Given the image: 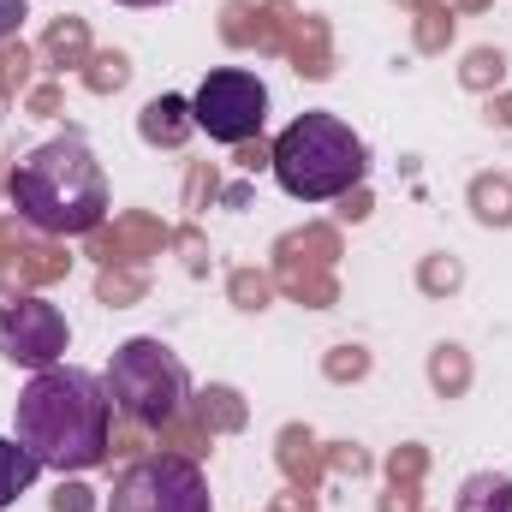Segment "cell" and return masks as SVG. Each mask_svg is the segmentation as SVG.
Segmentation results:
<instances>
[{
    "instance_id": "10",
    "label": "cell",
    "mask_w": 512,
    "mask_h": 512,
    "mask_svg": "<svg viewBox=\"0 0 512 512\" xmlns=\"http://www.w3.org/2000/svg\"><path fill=\"white\" fill-rule=\"evenodd\" d=\"M453 512H512V477L507 471H477L459 483Z\"/></svg>"
},
{
    "instance_id": "2",
    "label": "cell",
    "mask_w": 512,
    "mask_h": 512,
    "mask_svg": "<svg viewBox=\"0 0 512 512\" xmlns=\"http://www.w3.org/2000/svg\"><path fill=\"white\" fill-rule=\"evenodd\" d=\"M12 209L54 239H84L108 221V173L78 131H60L12 161Z\"/></svg>"
},
{
    "instance_id": "9",
    "label": "cell",
    "mask_w": 512,
    "mask_h": 512,
    "mask_svg": "<svg viewBox=\"0 0 512 512\" xmlns=\"http://www.w3.org/2000/svg\"><path fill=\"white\" fill-rule=\"evenodd\" d=\"M42 477V465H36V453L18 441V435H0V512L12 507L30 483Z\"/></svg>"
},
{
    "instance_id": "8",
    "label": "cell",
    "mask_w": 512,
    "mask_h": 512,
    "mask_svg": "<svg viewBox=\"0 0 512 512\" xmlns=\"http://www.w3.org/2000/svg\"><path fill=\"white\" fill-rule=\"evenodd\" d=\"M137 131H143V143H185L191 131H197V120H191V102L185 96H155L149 108H143V120H137Z\"/></svg>"
},
{
    "instance_id": "1",
    "label": "cell",
    "mask_w": 512,
    "mask_h": 512,
    "mask_svg": "<svg viewBox=\"0 0 512 512\" xmlns=\"http://www.w3.org/2000/svg\"><path fill=\"white\" fill-rule=\"evenodd\" d=\"M108 429H114V399L102 376L78 364L36 370L12 405V435L36 453L42 471H60V477L96 471L108 459Z\"/></svg>"
},
{
    "instance_id": "6",
    "label": "cell",
    "mask_w": 512,
    "mask_h": 512,
    "mask_svg": "<svg viewBox=\"0 0 512 512\" xmlns=\"http://www.w3.org/2000/svg\"><path fill=\"white\" fill-rule=\"evenodd\" d=\"M191 120L215 143H245L268 126V84L245 66H215L191 96Z\"/></svg>"
},
{
    "instance_id": "12",
    "label": "cell",
    "mask_w": 512,
    "mask_h": 512,
    "mask_svg": "<svg viewBox=\"0 0 512 512\" xmlns=\"http://www.w3.org/2000/svg\"><path fill=\"white\" fill-rule=\"evenodd\" d=\"M120 6H167V0H120Z\"/></svg>"
},
{
    "instance_id": "11",
    "label": "cell",
    "mask_w": 512,
    "mask_h": 512,
    "mask_svg": "<svg viewBox=\"0 0 512 512\" xmlns=\"http://www.w3.org/2000/svg\"><path fill=\"white\" fill-rule=\"evenodd\" d=\"M30 12H24V0H0V42L6 36H18V24H24Z\"/></svg>"
},
{
    "instance_id": "4",
    "label": "cell",
    "mask_w": 512,
    "mask_h": 512,
    "mask_svg": "<svg viewBox=\"0 0 512 512\" xmlns=\"http://www.w3.org/2000/svg\"><path fill=\"white\" fill-rule=\"evenodd\" d=\"M102 387H108V399H114V411L126 423H137V429H167L185 411V399H191V370L179 364L173 346H161V340L143 334V340H126L108 358Z\"/></svg>"
},
{
    "instance_id": "5",
    "label": "cell",
    "mask_w": 512,
    "mask_h": 512,
    "mask_svg": "<svg viewBox=\"0 0 512 512\" xmlns=\"http://www.w3.org/2000/svg\"><path fill=\"white\" fill-rule=\"evenodd\" d=\"M108 512H215L209 477L185 453H143L137 465L120 471Z\"/></svg>"
},
{
    "instance_id": "3",
    "label": "cell",
    "mask_w": 512,
    "mask_h": 512,
    "mask_svg": "<svg viewBox=\"0 0 512 512\" xmlns=\"http://www.w3.org/2000/svg\"><path fill=\"white\" fill-rule=\"evenodd\" d=\"M274 179L298 203H334L370 179V149L340 114H298L274 137Z\"/></svg>"
},
{
    "instance_id": "7",
    "label": "cell",
    "mask_w": 512,
    "mask_h": 512,
    "mask_svg": "<svg viewBox=\"0 0 512 512\" xmlns=\"http://www.w3.org/2000/svg\"><path fill=\"white\" fill-rule=\"evenodd\" d=\"M72 346V328H66V310L36 298V292H18L0 304V358L18 364V370H54Z\"/></svg>"
}]
</instances>
